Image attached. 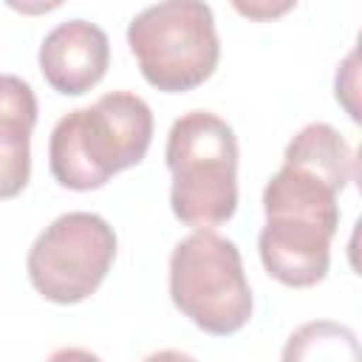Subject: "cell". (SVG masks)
Instances as JSON below:
<instances>
[{"instance_id":"cell-1","label":"cell","mask_w":362,"mask_h":362,"mask_svg":"<svg viewBox=\"0 0 362 362\" xmlns=\"http://www.w3.org/2000/svg\"><path fill=\"white\" fill-rule=\"evenodd\" d=\"M150 141V105L130 90H113L54 124L48 167L59 187L88 192L105 187L116 173L136 167L147 156Z\"/></svg>"},{"instance_id":"cell-6","label":"cell","mask_w":362,"mask_h":362,"mask_svg":"<svg viewBox=\"0 0 362 362\" xmlns=\"http://www.w3.org/2000/svg\"><path fill=\"white\" fill-rule=\"evenodd\" d=\"M37 62L57 93L82 96L102 82L110 65V40L96 23L74 17L45 34Z\"/></svg>"},{"instance_id":"cell-8","label":"cell","mask_w":362,"mask_h":362,"mask_svg":"<svg viewBox=\"0 0 362 362\" xmlns=\"http://www.w3.org/2000/svg\"><path fill=\"white\" fill-rule=\"evenodd\" d=\"M37 110L34 88L17 74H0V201L17 198L31 178Z\"/></svg>"},{"instance_id":"cell-2","label":"cell","mask_w":362,"mask_h":362,"mask_svg":"<svg viewBox=\"0 0 362 362\" xmlns=\"http://www.w3.org/2000/svg\"><path fill=\"white\" fill-rule=\"evenodd\" d=\"M167 170L173 175V215L198 229L229 221L238 209V139L209 110L178 116L167 133Z\"/></svg>"},{"instance_id":"cell-11","label":"cell","mask_w":362,"mask_h":362,"mask_svg":"<svg viewBox=\"0 0 362 362\" xmlns=\"http://www.w3.org/2000/svg\"><path fill=\"white\" fill-rule=\"evenodd\" d=\"M235 8L240 11V14H246V17H252V20H272V17H280V14H286L288 8H294V3H235Z\"/></svg>"},{"instance_id":"cell-10","label":"cell","mask_w":362,"mask_h":362,"mask_svg":"<svg viewBox=\"0 0 362 362\" xmlns=\"http://www.w3.org/2000/svg\"><path fill=\"white\" fill-rule=\"evenodd\" d=\"M356 57H359V51L354 48L348 57H345V62L337 68V82H334V88H337V102L348 110V116L354 119V122H359V105H356V76H359V68H356Z\"/></svg>"},{"instance_id":"cell-13","label":"cell","mask_w":362,"mask_h":362,"mask_svg":"<svg viewBox=\"0 0 362 362\" xmlns=\"http://www.w3.org/2000/svg\"><path fill=\"white\" fill-rule=\"evenodd\" d=\"M141 362H198V359H192V356H189V354H184V351L164 348V351H156V354L144 356Z\"/></svg>"},{"instance_id":"cell-12","label":"cell","mask_w":362,"mask_h":362,"mask_svg":"<svg viewBox=\"0 0 362 362\" xmlns=\"http://www.w3.org/2000/svg\"><path fill=\"white\" fill-rule=\"evenodd\" d=\"M45 362H102V359L96 354L85 351V348H59Z\"/></svg>"},{"instance_id":"cell-5","label":"cell","mask_w":362,"mask_h":362,"mask_svg":"<svg viewBox=\"0 0 362 362\" xmlns=\"http://www.w3.org/2000/svg\"><path fill=\"white\" fill-rule=\"evenodd\" d=\"M116 232L96 212H65L31 243L25 269L31 286L57 305L88 300L110 272Z\"/></svg>"},{"instance_id":"cell-3","label":"cell","mask_w":362,"mask_h":362,"mask_svg":"<svg viewBox=\"0 0 362 362\" xmlns=\"http://www.w3.org/2000/svg\"><path fill=\"white\" fill-rule=\"evenodd\" d=\"M127 45L141 76L164 93L204 85L221 57L215 14L201 0H164L141 8L127 25Z\"/></svg>"},{"instance_id":"cell-9","label":"cell","mask_w":362,"mask_h":362,"mask_svg":"<svg viewBox=\"0 0 362 362\" xmlns=\"http://www.w3.org/2000/svg\"><path fill=\"white\" fill-rule=\"evenodd\" d=\"M280 362H362L354 328L337 320H311L294 328Z\"/></svg>"},{"instance_id":"cell-4","label":"cell","mask_w":362,"mask_h":362,"mask_svg":"<svg viewBox=\"0 0 362 362\" xmlns=\"http://www.w3.org/2000/svg\"><path fill=\"white\" fill-rule=\"evenodd\" d=\"M170 297L204 334H238L255 305L240 249L212 229H198L178 240L170 255Z\"/></svg>"},{"instance_id":"cell-7","label":"cell","mask_w":362,"mask_h":362,"mask_svg":"<svg viewBox=\"0 0 362 362\" xmlns=\"http://www.w3.org/2000/svg\"><path fill=\"white\" fill-rule=\"evenodd\" d=\"M331 232L266 221L257 235L263 269L288 288H308L325 280L331 266Z\"/></svg>"}]
</instances>
